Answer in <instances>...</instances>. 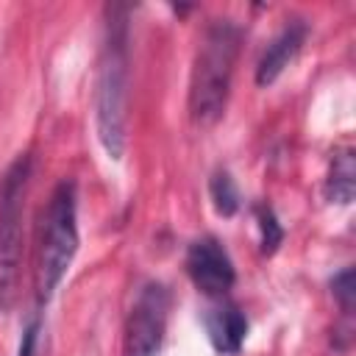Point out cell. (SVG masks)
I'll return each instance as SVG.
<instances>
[{"instance_id":"6da1fadb","label":"cell","mask_w":356,"mask_h":356,"mask_svg":"<svg viewBox=\"0 0 356 356\" xmlns=\"http://www.w3.org/2000/svg\"><path fill=\"white\" fill-rule=\"evenodd\" d=\"M128 14L131 6H106L103 44L95 75V125L108 159L120 161L125 150V108H128Z\"/></svg>"},{"instance_id":"7a4b0ae2","label":"cell","mask_w":356,"mask_h":356,"mask_svg":"<svg viewBox=\"0 0 356 356\" xmlns=\"http://www.w3.org/2000/svg\"><path fill=\"white\" fill-rule=\"evenodd\" d=\"M242 36V25L231 17H217L206 25L189 78V114L195 122L211 125L222 117Z\"/></svg>"},{"instance_id":"3957f363","label":"cell","mask_w":356,"mask_h":356,"mask_svg":"<svg viewBox=\"0 0 356 356\" xmlns=\"http://www.w3.org/2000/svg\"><path fill=\"white\" fill-rule=\"evenodd\" d=\"M75 253H78V186L72 178H64L50 192L47 206L42 209L39 217L36 267H33V286L39 306H44L56 295Z\"/></svg>"},{"instance_id":"277c9868","label":"cell","mask_w":356,"mask_h":356,"mask_svg":"<svg viewBox=\"0 0 356 356\" xmlns=\"http://www.w3.org/2000/svg\"><path fill=\"white\" fill-rule=\"evenodd\" d=\"M31 167V153H19L0 175V312H8L17 300V281L22 264V220Z\"/></svg>"},{"instance_id":"5b68a950","label":"cell","mask_w":356,"mask_h":356,"mask_svg":"<svg viewBox=\"0 0 356 356\" xmlns=\"http://www.w3.org/2000/svg\"><path fill=\"white\" fill-rule=\"evenodd\" d=\"M170 317V289L161 281H147L125 320L122 356H159Z\"/></svg>"},{"instance_id":"8992f818","label":"cell","mask_w":356,"mask_h":356,"mask_svg":"<svg viewBox=\"0 0 356 356\" xmlns=\"http://www.w3.org/2000/svg\"><path fill=\"white\" fill-rule=\"evenodd\" d=\"M186 273H189L192 284L209 298H222L236 281V267H234L225 245L211 234H206L189 245Z\"/></svg>"},{"instance_id":"52a82bcc","label":"cell","mask_w":356,"mask_h":356,"mask_svg":"<svg viewBox=\"0 0 356 356\" xmlns=\"http://www.w3.org/2000/svg\"><path fill=\"white\" fill-rule=\"evenodd\" d=\"M306 36H309L306 19H300V17L286 19V25L270 39V44L264 47V53H261V58L256 64V83L259 86H270L295 61V56L306 44Z\"/></svg>"},{"instance_id":"ba28073f","label":"cell","mask_w":356,"mask_h":356,"mask_svg":"<svg viewBox=\"0 0 356 356\" xmlns=\"http://www.w3.org/2000/svg\"><path fill=\"white\" fill-rule=\"evenodd\" d=\"M203 323H206L209 342L214 345L217 353L234 356L242 350V342L248 337V317L242 314V309L236 303H225V300L217 303L214 309L206 312Z\"/></svg>"},{"instance_id":"9c48e42d","label":"cell","mask_w":356,"mask_h":356,"mask_svg":"<svg viewBox=\"0 0 356 356\" xmlns=\"http://www.w3.org/2000/svg\"><path fill=\"white\" fill-rule=\"evenodd\" d=\"M325 197L339 206L353 203V197H356V156L350 147H339L331 156L328 175H325Z\"/></svg>"},{"instance_id":"30bf717a","label":"cell","mask_w":356,"mask_h":356,"mask_svg":"<svg viewBox=\"0 0 356 356\" xmlns=\"http://www.w3.org/2000/svg\"><path fill=\"white\" fill-rule=\"evenodd\" d=\"M209 195H211V203H214V211L220 217H234L242 206V197H239V186L234 181V175L228 170H214L211 178H209Z\"/></svg>"},{"instance_id":"8fae6325","label":"cell","mask_w":356,"mask_h":356,"mask_svg":"<svg viewBox=\"0 0 356 356\" xmlns=\"http://www.w3.org/2000/svg\"><path fill=\"white\" fill-rule=\"evenodd\" d=\"M256 222H259V245L264 256H273L278 250V245L284 242V228L273 211V206L259 203L256 206Z\"/></svg>"},{"instance_id":"7c38bea8","label":"cell","mask_w":356,"mask_h":356,"mask_svg":"<svg viewBox=\"0 0 356 356\" xmlns=\"http://www.w3.org/2000/svg\"><path fill=\"white\" fill-rule=\"evenodd\" d=\"M331 295L337 298L342 317L350 320V314H353V300H356V273H353V267H345V270H339V273L331 278Z\"/></svg>"},{"instance_id":"4fadbf2b","label":"cell","mask_w":356,"mask_h":356,"mask_svg":"<svg viewBox=\"0 0 356 356\" xmlns=\"http://www.w3.org/2000/svg\"><path fill=\"white\" fill-rule=\"evenodd\" d=\"M36 339H39V323H31V325L22 331L19 353H17V356H36Z\"/></svg>"}]
</instances>
